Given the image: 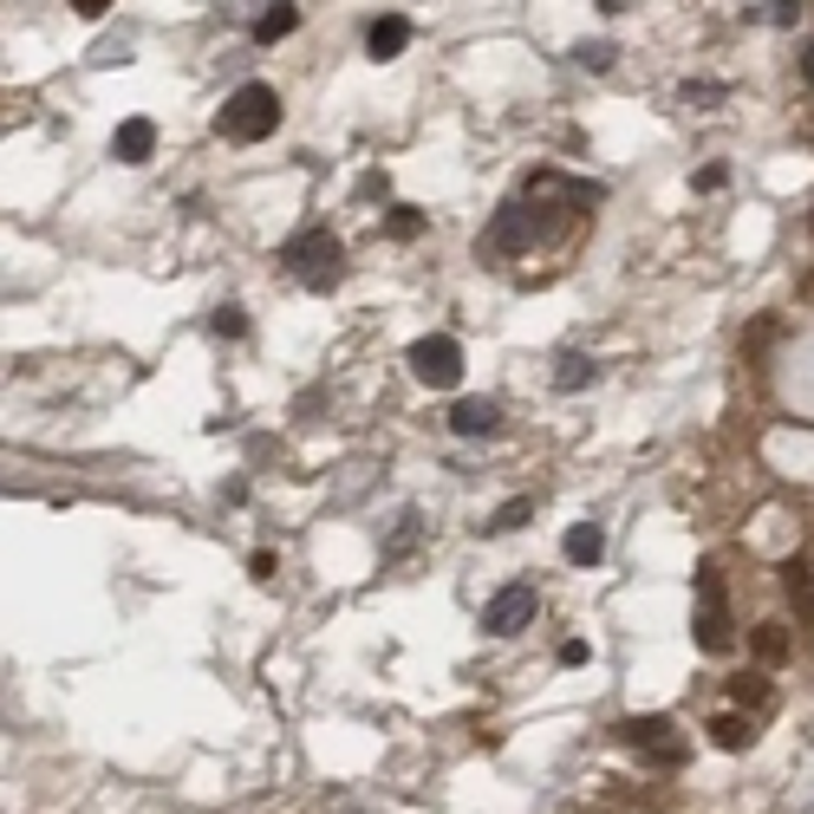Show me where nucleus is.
<instances>
[{"label":"nucleus","mask_w":814,"mask_h":814,"mask_svg":"<svg viewBox=\"0 0 814 814\" xmlns=\"http://www.w3.org/2000/svg\"><path fill=\"white\" fill-rule=\"evenodd\" d=\"M782 587H789V599H795V612L814 626V574L802 567V561H789V567H782Z\"/></svg>","instance_id":"nucleus-13"},{"label":"nucleus","mask_w":814,"mask_h":814,"mask_svg":"<svg viewBox=\"0 0 814 814\" xmlns=\"http://www.w3.org/2000/svg\"><path fill=\"white\" fill-rule=\"evenodd\" d=\"M574 59H580L587 73H606V66H612V46H606V40H587V46H580Z\"/></svg>","instance_id":"nucleus-19"},{"label":"nucleus","mask_w":814,"mask_h":814,"mask_svg":"<svg viewBox=\"0 0 814 814\" xmlns=\"http://www.w3.org/2000/svg\"><path fill=\"white\" fill-rule=\"evenodd\" d=\"M248 567H254V580H274V574H281V561H274V554H254Z\"/></svg>","instance_id":"nucleus-26"},{"label":"nucleus","mask_w":814,"mask_h":814,"mask_svg":"<svg viewBox=\"0 0 814 814\" xmlns=\"http://www.w3.org/2000/svg\"><path fill=\"white\" fill-rule=\"evenodd\" d=\"M78 13H85V20H98V13H105V7H111V0H73Z\"/></svg>","instance_id":"nucleus-27"},{"label":"nucleus","mask_w":814,"mask_h":814,"mask_svg":"<svg viewBox=\"0 0 814 814\" xmlns=\"http://www.w3.org/2000/svg\"><path fill=\"white\" fill-rule=\"evenodd\" d=\"M769 20H775V26H795V20H802V0H775Z\"/></svg>","instance_id":"nucleus-23"},{"label":"nucleus","mask_w":814,"mask_h":814,"mask_svg":"<svg viewBox=\"0 0 814 814\" xmlns=\"http://www.w3.org/2000/svg\"><path fill=\"white\" fill-rule=\"evenodd\" d=\"M710 742H717V749H749V742H756V724L730 710V717H717V724H710Z\"/></svg>","instance_id":"nucleus-14"},{"label":"nucleus","mask_w":814,"mask_h":814,"mask_svg":"<svg viewBox=\"0 0 814 814\" xmlns=\"http://www.w3.org/2000/svg\"><path fill=\"white\" fill-rule=\"evenodd\" d=\"M150 150H156V124L150 118H124L118 138H111V156L118 163H150Z\"/></svg>","instance_id":"nucleus-10"},{"label":"nucleus","mask_w":814,"mask_h":814,"mask_svg":"<svg viewBox=\"0 0 814 814\" xmlns=\"http://www.w3.org/2000/svg\"><path fill=\"white\" fill-rule=\"evenodd\" d=\"M724 176H730V170H724V163H710V170H697V189H724Z\"/></svg>","instance_id":"nucleus-25"},{"label":"nucleus","mask_w":814,"mask_h":814,"mask_svg":"<svg viewBox=\"0 0 814 814\" xmlns=\"http://www.w3.org/2000/svg\"><path fill=\"white\" fill-rule=\"evenodd\" d=\"M808 223H814V216H808Z\"/></svg>","instance_id":"nucleus-30"},{"label":"nucleus","mask_w":814,"mask_h":814,"mask_svg":"<svg viewBox=\"0 0 814 814\" xmlns=\"http://www.w3.org/2000/svg\"><path fill=\"white\" fill-rule=\"evenodd\" d=\"M534 606H541V599H534V587H528V580L502 587L489 606H482V632H489V639H515V632H528V626H534Z\"/></svg>","instance_id":"nucleus-4"},{"label":"nucleus","mask_w":814,"mask_h":814,"mask_svg":"<svg viewBox=\"0 0 814 814\" xmlns=\"http://www.w3.org/2000/svg\"><path fill=\"white\" fill-rule=\"evenodd\" d=\"M449 431H456V437H496V431H502V404H496V398H463V404L449 411Z\"/></svg>","instance_id":"nucleus-8"},{"label":"nucleus","mask_w":814,"mask_h":814,"mask_svg":"<svg viewBox=\"0 0 814 814\" xmlns=\"http://www.w3.org/2000/svg\"><path fill=\"white\" fill-rule=\"evenodd\" d=\"M737 704H769V684H762V677H749V684H742V677H737Z\"/></svg>","instance_id":"nucleus-21"},{"label":"nucleus","mask_w":814,"mask_h":814,"mask_svg":"<svg viewBox=\"0 0 814 814\" xmlns=\"http://www.w3.org/2000/svg\"><path fill=\"white\" fill-rule=\"evenodd\" d=\"M724 98V85H684V105H717Z\"/></svg>","instance_id":"nucleus-22"},{"label":"nucleus","mask_w":814,"mask_h":814,"mask_svg":"<svg viewBox=\"0 0 814 814\" xmlns=\"http://www.w3.org/2000/svg\"><path fill=\"white\" fill-rule=\"evenodd\" d=\"M411 371H417L431 391H449V384L463 378V346L444 339V333H437V339H417V346H411Z\"/></svg>","instance_id":"nucleus-5"},{"label":"nucleus","mask_w":814,"mask_h":814,"mask_svg":"<svg viewBox=\"0 0 814 814\" xmlns=\"http://www.w3.org/2000/svg\"><path fill=\"white\" fill-rule=\"evenodd\" d=\"M802 78H808V85H814V40H808V46H802Z\"/></svg>","instance_id":"nucleus-28"},{"label":"nucleus","mask_w":814,"mask_h":814,"mask_svg":"<svg viewBox=\"0 0 814 814\" xmlns=\"http://www.w3.org/2000/svg\"><path fill=\"white\" fill-rule=\"evenodd\" d=\"M593 7H599V13H619V0H593Z\"/></svg>","instance_id":"nucleus-29"},{"label":"nucleus","mask_w":814,"mask_h":814,"mask_svg":"<svg viewBox=\"0 0 814 814\" xmlns=\"http://www.w3.org/2000/svg\"><path fill=\"white\" fill-rule=\"evenodd\" d=\"M528 515H534V502H528V496H515V502H502L496 515L482 521V534H515V528H521Z\"/></svg>","instance_id":"nucleus-17"},{"label":"nucleus","mask_w":814,"mask_h":814,"mask_svg":"<svg viewBox=\"0 0 814 814\" xmlns=\"http://www.w3.org/2000/svg\"><path fill=\"white\" fill-rule=\"evenodd\" d=\"M619 742H632L645 762H659V769H671V762H684V742L671 737L665 717H626L619 724Z\"/></svg>","instance_id":"nucleus-6"},{"label":"nucleus","mask_w":814,"mask_h":814,"mask_svg":"<svg viewBox=\"0 0 814 814\" xmlns=\"http://www.w3.org/2000/svg\"><path fill=\"white\" fill-rule=\"evenodd\" d=\"M593 652H587V639H567V645H561V665H587Z\"/></svg>","instance_id":"nucleus-24"},{"label":"nucleus","mask_w":814,"mask_h":814,"mask_svg":"<svg viewBox=\"0 0 814 814\" xmlns=\"http://www.w3.org/2000/svg\"><path fill=\"white\" fill-rule=\"evenodd\" d=\"M294 26H300V7H294V0H281V7H268V13L254 20V40H261V46H274V40H287Z\"/></svg>","instance_id":"nucleus-12"},{"label":"nucleus","mask_w":814,"mask_h":814,"mask_svg":"<svg viewBox=\"0 0 814 814\" xmlns=\"http://www.w3.org/2000/svg\"><path fill=\"white\" fill-rule=\"evenodd\" d=\"M599 378V366L593 359H580V352H567L561 359V371H554V391H580V384H593Z\"/></svg>","instance_id":"nucleus-16"},{"label":"nucleus","mask_w":814,"mask_h":814,"mask_svg":"<svg viewBox=\"0 0 814 814\" xmlns=\"http://www.w3.org/2000/svg\"><path fill=\"white\" fill-rule=\"evenodd\" d=\"M216 333H223V339H241V333H248L241 306H216Z\"/></svg>","instance_id":"nucleus-20"},{"label":"nucleus","mask_w":814,"mask_h":814,"mask_svg":"<svg viewBox=\"0 0 814 814\" xmlns=\"http://www.w3.org/2000/svg\"><path fill=\"white\" fill-rule=\"evenodd\" d=\"M697 645H704L710 659H724V652L737 645V632H730V606H724V580H717V567H697Z\"/></svg>","instance_id":"nucleus-3"},{"label":"nucleus","mask_w":814,"mask_h":814,"mask_svg":"<svg viewBox=\"0 0 814 814\" xmlns=\"http://www.w3.org/2000/svg\"><path fill=\"white\" fill-rule=\"evenodd\" d=\"M274 124H281V91L261 85V78L235 85L223 98V111H216V131L235 138V144H261V138H274Z\"/></svg>","instance_id":"nucleus-1"},{"label":"nucleus","mask_w":814,"mask_h":814,"mask_svg":"<svg viewBox=\"0 0 814 814\" xmlns=\"http://www.w3.org/2000/svg\"><path fill=\"white\" fill-rule=\"evenodd\" d=\"M561 547H567V561H574V567H593V561L606 554V528H599V521H574Z\"/></svg>","instance_id":"nucleus-11"},{"label":"nucleus","mask_w":814,"mask_h":814,"mask_svg":"<svg viewBox=\"0 0 814 814\" xmlns=\"http://www.w3.org/2000/svg\"><path fill=\"white\" fill-rule=\"evenodd\" d=\"M391 235H398V241H417V235H424V216H417V209H391Z\"/></svg>","instance_id":"nucleus-18"},{"label":"nucleus","mask_w":814,"mask_h":814,"mask_svg":"<svg viewBox=\"0 0 814 814\" xmlns=\"http://www.w3.org/2000/svg\"><path fill=\"white\" fill-rule=\"evenodd\" d=\"M281 261H287V274H294L300 287H313V294H333V287L346 281V248H339L333 228H306V235H294V241L281 248Z\"/></svg>","instance_id":"nucleus-2"},{"label":"nucleus","mask_w":814,"mask_h":814,"mask_svg":"<svg viewBox=\"0 0 814 814\" xmlns=\"http://www.w3.org/2000/svg\"><path fill=\"white\" fill-rule=\"evenodd\" d=\"M404 46H411V20H404V13H384V20H371L366 26V59H378V66L398 59Z\"/></svg>","instance_id":"nucleus-9"},{"label":"nucleus","mask_w":814,"mask_h":814,"mask_svg":"<svg viewBox=\"0 0 814 814\" xmlns=\"http://www.w3.org/2000/svg\"><path fill=\"white\" fill-rule=\"evenodd\" d=\"M749 645H756V659H762V665H782V659H789V632H782L775 619H769V626H756V639H749Z\"/></svg>","instance_id":"nucleus-15"},{"label":"nucleus","mask_w":814,"mask_h":814,"mask_svg":"<svg viewBox=\"0 0 814 814\" xmlns=\"http://www.w3.org/2000/svg\"><path fill=\"white\" fill-rule=\"evenodd\" d=\"M534 235H541V228H534V209H521V203H502L482 241H489V248H502V254H521V248H534Z\"/></svg>","instance_id":"nucleus-7"}]
</instances>
